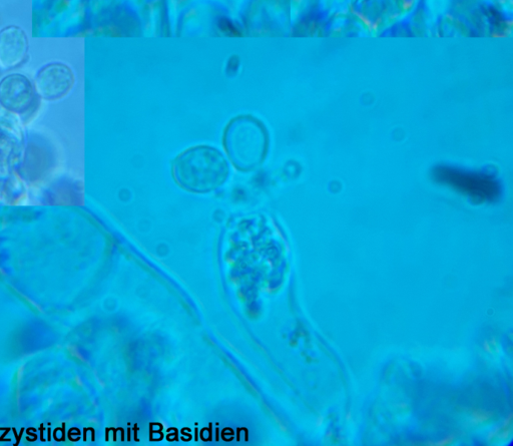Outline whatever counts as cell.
I'll return each mask as SVG.
<instances>
[{
  "instance_id": "obj_3",
  "label": "cell",
  "mask_w": 513,
  "mask_h": 446,
  "mask_svg": "<svg viewBox=\"0 0 513 446\" xmlns=\"http://www.w3.org/2000/svg\"><path fill=\"white\" fill-rule=\"evenodd\" d=\"M36 90L31 81L13 74L0 82V106L15 114H26L34 106Z\"/></svg>"
},
{
  "instance_id": "obj_4",
  "label": "cell",
  "mask_w": 513,
  "mask_h": 446,
  "mask_svg": "<svg viewBox=\"0 0 513 446\" xmlns=\"http://www.w3.org/2000/svg\"><path fill=\"white\" fill-rule=\"evenodd\" d=\"M74 85V75L71 69L60 63L44 67L35 81L38 95L47 101H56L65 97Z\"/></svg>"
},
{
  "instance_id": "obj_1",
  "label": "cell",
  "mask_w": 513,
  "mask_h": 446,
  "mask_svg": "<svg viewBox=\"0 0 513 446\" xmlns=\"http://www.w3.org/2000/svg\"><path fill=\"white\" fill-rule=\"evenodd\" d=\"M173 174L186 191L207 194L221 188L230 168L223 154L209 146H198L182 153L174 162Z\"/></svg>"
},
{
  "instance_id": "obj_2",
  "label": "cell",
  "mask_w": 513,
  "mask_h": 446,
  "mask_svg": "<svg viewBox=\"0 0 513 446\" xmlns=\"http://www.w3.org/2000/svg\"><path fill=\"white\" fill-rule=\"evenodd\" d=\"M435 182L466 196L474 203H492L501 196L500 183L491 175L451 167H437L432 172Z\"/></svg>"
},
{
  "instance_id": "obj_5",
  "label": "cell",
  "mask_w": 513,
  "mask_h": 446,
  "mask_svg": "<svg viewBox=\"0 0 513 446\" xmlns=\"http://www.w3.org/2000/svg\"><path fill=\"white\" fill-rule=\"evenodd\" d=\"M29 40L19 27H8L0 32V71L20 67L27 59Z\"/></svg>"
}]
</instances>
